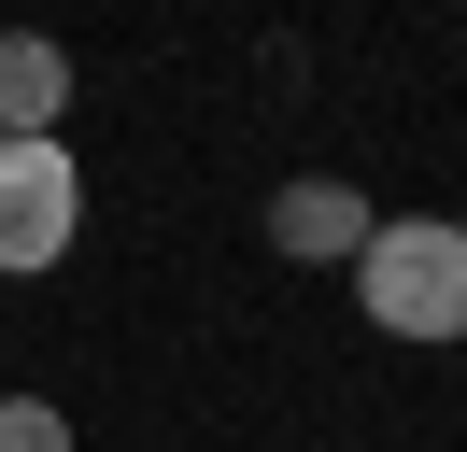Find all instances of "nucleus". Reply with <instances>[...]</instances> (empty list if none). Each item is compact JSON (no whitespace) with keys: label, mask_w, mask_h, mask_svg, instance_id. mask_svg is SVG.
Segmentation results:
<instances>
[{"label":"nucleus","mask_w":467,"mask_h":452,"mask_svg":"<svg viewBox=\"0 0 467 452\" xmlns=\"http://www.w3.org/2000/svg\"><path fill=\"white\" fill-rule=\"evenodd\" d=\"M354 297H368L382 339H467V226L453 212H382L368 254H354Z\"/></svg>","instance_id":"obj_1"},{"label":"nucleus","mask_w":467,"mask_h":452,"mask_svg":"<svg viewBox=\"0 0 467 452\" xmlns=\"http://www.w3.org/2000/svg\"><path fill=\"white\" fill-rule=\"evenodd\" d=\"M71 226H86V170H71V141H0V282L57 269Z\"/></svg>","instance_id":"obj_2"},{"label":"nucleus","mask_w":467,"mask_h":452,"mask_svg":"<svg viewBox=\"0 0 467 452\" xmlns=\"http://www.w3.org/2000/svg\"><path fill=\"white\" fill-rule=\"evenodd\" d=\"M368 226H382V212H368L354 184H326V170L269 198V254H297V269H354V254H368Z\"/></svg>","instance_id":"obj_3"},{"label":"nucleus","mask_w":467,"mask_h":452,"mask_svg":"<svg viewBox=\"0 0 467 452\" xmlns=\"http://www.w3.org/2000/svg\"><path fill=\"white\" fill-rule=\"evenodd\" d=\"M57 113H71V56L43 28H15L0 43V141H57Z\"/></svg>","instance_id":"obj_4"},{"label":"nucleus","mask_w":467,"mask_h":452,"mask_svg":"<svg viewBox=\"0 0 467 452\" xmlns=\"http://www.w3.org/2000/svg\"><path fill=\"white\" fill-rule=\"evenodd\" d=\"M0 452H71V410L57 396H0Z\"/></svg>","instance_id":"obj_5"}]
</instances>
